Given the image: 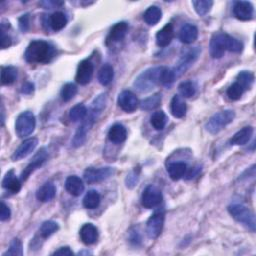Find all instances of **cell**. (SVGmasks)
Listing matches in <instances>:
<instances>
[{
    "mask_svg": "<svg viewBox=\"0 0 256 256\" xmlns=\"http://www.w3.org/2000/svg\"><path fill=\"white\" fill-rule=\"evenodd\" d=\"M106 100L107 96L106 93H102L99 96H97L93 102L91 103V106L87 112L86 117L84 118L82 124L79 126L78 130L76 131L74 138L72 140V144L74 147H79L84 144L86 141V137L89 129L94 124V122L98 119L101 112L104 110L106 106Z\"/></svg>",
    "mask_w": 256,
    "mask_h": 256,
    "instance_id": "cell-1",
    "label": "cell"
},
{
    "mask_svg": "<svg viewBox=\"0 0 256 256\" xmlns=\"http://www.w3.org/2000/svg\"><path fill=\"white\" fill-rule=\"evenodd\" d=\"M54 46L44 40H33L25 51V59L29 63L45 64L50 62L55 56Z\"/></svg>",
    "mask_w": 256,
    "mask_h": 256,
    "instance_id": "cell-2",
    "label": "cell"
},
{
    "mask_svg": "<svg viewBox=\"0 0 256 256\" xmlns=\"http://www.w3.org/2000/svg\"><path fill=\"white\" fill-rule=\"evenodd\" d=\"M162 67H153L143 71L134 81V87L139 92H149L158 83Z\"/></svg>",
    "mask_w": 256,
    "mask_h": 256,
    "instance_id": "cell-3",
    "label": "cell"
},
{
    "mask_svg": "<svg viewBox=\"0 0 256 256\" xmlns=\"http://www.w3.org/2000/svg\"><path fill=\"white\" fill-rule=\"evenodd\" d=\"M235 112L233 110H223L215 113L212 117L209 119L205 125L206 130L211 134H217L229 123L234 120Z\"/></svg>",
    "mask_w": 256,
    "mask_h": 256,
    "instance_id": "cell-4",
    "label": "cell"
},
{
    "mask_svg": "<svg viewBox=\"0 0 256 256\" xmlns=\"http://www.w3.org/2000/svg\"><path fill=\"white\" fill-rule=\"evenodd\" d=\"M228 212L236 221L255 231V216L248 207L242 204H231L228 206Z\"/></svg>",
    "mask_w": 256,
    "mask_h": 256,
    "instance_id": "cell-5",
    "label": "cell"
},
{
    "mask_svg": "<svg viewBox=\"0 0 256 256\" xmlns=\"http://www.w3.org/2000/svg\"><path fill=\"white\" fill-rule=\"evenodd\" d=\"M36 125L35 116L31 111H24L18 115L15 122V131L18 137H25L30 135Z\"/></svg>",
    "mask_w": 256,
    "mask_h": 256,
    "instance_id": "cell-6",
    "label": "cell"
},
{
    "mask_svg": "<svg viewBox=\"0 0 256 256\" xmlns=\"http://www.w3.org/2000/svg\"><path fill=\"white\" fill-rule=\"evenodd\" d=\"M199 54H200L199 47H194V48L188 50L186 53H184L181 56V58L179 59L175 68L173 69L175 76L179 77L180 75L185 73V71L187 70V69L196 61Z\"/></svg>",
    "mask_w": 256,
    "mask_h": 256,
    "instance_id": "cell-7",
    "label": "cell"
},
{
    "mask_svg": "<svg viewBox=\"0 0 256 256\" xmlns=\"http://www.w3.org/2000/svg\"><path fill=\"white\" fill-rule=\"evenodd\" d=\"M48 157V152L46 150V148H41L32 158L30 163L26 166V168L21 172L20 178L22 181H25L27 180V178L38 168H40L42 166V164L46 161Z\"/></svg>",
    "mask_w": 256,
    "mask_h": 256,
    "instance_id": "cell-8",
    "label": "cell"
},
{
    "mask_svg": "<svg viewBox=\"0 0 256 256\" xmlns=\"http://www.w3.org/2000/svg\"><path fill=\"white\" fill-rule=\"evenodd\" d=\"M164 213L162 212H157L148 219L146 225V233L149 238L155 239L160 235L164 225Z\"/></svg>",
    "mask_w": 256,
    "mask_h": 256,
    "instance_id": "cell-9",
    "label": "cell"
},
{
    "mask_svg": "<svg viewBox=\"0 0 256 256\" xmlns=\"http://www.w3.org/2000/svg\"><path fill=\"white\" fill-rule=\"evenodd\" d=\"M142 205L145 208H153L159 205L162 201L161 191L154 185H149L142 193Z\"/></svg>",
    "mask_w": 256,
    "mask_h": 256,
    "instance_id": "cell-10",
    "label": "cell"
},
{
    "mask_svg": "<svg viewBox=\"0 0 256 256\" xmlns=\"http://www.w3.org/2000/svg\"><path fill=\"white\" fill-rule=\"evenodd\" d=\"M114 170L111 167L101 168H87L84 171V179L87 183H95L107 179L113 174Z\"/></svg>",
    "mask_w": 256,
    "mask_h": 256,
    "instance_id": "cell-11",
    "label": "cell"
},
{
    "mask_svg": "<svg viewBox=\"0 0 256 256\" xmlns=\"http://www.w3.org/2000/svg\"><path fill=\"white\" fill-rule=\"evenodd\" d=\"M93 72H94V66L89 60H82L78 67L76 72V81L81 85H86L90 82Z\"/></svg>",
    "mask_w": 256,
    "mask_h": 256,
    "instance_id": "cell-12",
    "label": "cell"
},
{
    "mask_svg": "<svg viewBox=\"0 0 256 256\" xmlns=\"http://www.w3.org/2000/svg\"><path fill=\"white\" fill-rule=\"evenodd\" d=\"M225 36L226 33L218 32L215 33L211 40H210V55L214 59H219L221 58L226 49H225Z\"/></svg>",
    "mask_w": 256,
    "mask_h": 256,
    "instance_id": "cell-13",
    "label": "cell"
},
{
    "mask_svg": "<svg viewBox=\"0 0 256 256\" xmlns=\"http://www.w3.org/2000/svg\"><path fill=\"white\" fill-rule=\"evenodd\" d=\"M37 144H38V139L36 137L26 139V140L23 141L18 146V148L14 151V153L11 156L12 160L16 161V160H20L22 158H25L36 148Z\"/></svg>",
    "mask_w": 256,
    "mask_h": 256,
    "instance_id": "cell-14",
    "label": "cell"
},
{
    "mask_svg": "<svg viewBox=\"0 0 256 256\" xmlns=\"http://www.w3.org/2000/svg\"><path fill=\"white\" fill-rule=\"evenodd\" d=\"M118 105L126 112H133L138 106V99L134 93L129 90L122 91L118 96Z\"/></svg>",
    "mask_w": 256,
    "mask_h": 256,
    "instance_id": "cell-15",
    "label": "cell"
},
{
    "mask_svg": "<svg viewBox=\"0 0 256 256\" xmlns=\"http://www.w3.org/2000/svg\"><path fill=\"white\" fill-rule=\"evenodd\" d=\"M79 235L84 244L91 245L98 239V229L92 223H86L80 228Z\"/></svg>",
    "mask_w": 256,
    "mask_h": 256,
    "instance_id": "cell-16",
    "label": "cell"
},
{
    "mask_svg": "<svg viewBox=\"0 0 256 256\" xmlns=\"http://www.w3.org/2000/svg\"><path fill=\"white\" fill-rule=\"evenodd\" d=\"M65 188L71 195L80 196L84 191V184L78 176L71 175L65 180Z\"/></svg>",
    "mask_w": 256,
    "mask_h": 256,
    "instance_id": "cell-17",
    "label": "cell"
},
{
    "mask_svg": "<svg viewBox=\"0 0 256 256\" xmlns=\"http://www.w3.org/2000/svg\"><path fill=\"white\" fill-rule=\"evenodd\" d=\"M174 37V29L171 23H168L156 33V43L160 47L168 46Z\"/></svg>",
    "mask_w": 256,
    "mask_h": 256,
    "instance_id": "cell-18",
    "label": "cell"
},
{
    "mask_svg": "<svg viewBox=\"0 0 256 256\" xmlns=\"http://www.w3.org/2000/svg\"><path fill=\"white\" fill-rule=\"evenodd\" d=\"M233 12L238 19L247 21L253 17V6L248 1H238L233 7Z\"/></svg>",
    "mask_w": 256,
    "mask_h": 256,
    "instance_id": "cell-19",
    "label": "cell"
},
{
    "mask_svg": "<svg viewBox=\"0 0 256 256\" xmlns=\"http://www.w3.org/2000/svg\"><path fill=\"white\" fill-rule=\"evenodd\" d=\"M56 195L55 185L52 182H45L36 192V197L41 202L51 201Z\"/></svg>",
    "mask_w": 256,
    "mask_h": 256,
    "instance_id": "cell-20",
    "label": "cell"
},
{
    "mask_svg": "<svg viewBox=\"0 0 256 256\" xmlns=\"http://www.w3.org/2000/svg\"><path fill=\"white\" fill-rule=\"evenodd\" d=\"M253 134V127L252 126H246L243 127L241 130L236 132L233 136L230 138L229 143L231 145H245L249 142L250 138Z\"/></svg>",
    "mask_w": 256,
    "mask_h": 256,
    "instance_id": "cell-21",
    "label": "cell"
},
{
    "mask_svg": "<svg viewBox=\"0 0 256 256\" xmlns=\"http://www.w3.org/2000/svg\"><path fill=\"white\" fill-rule=\"evenodd\" d=\"M198 37V29L196 26L189 24H184L180 31H179V39L181 42L185 44H191L193 43Z\"/></svg>",
    "mask_w": 256,
    "mask_h": 256,
    "instance_id": "cell-22",
    "label": "cell"
},
{
    "mask_svg": "<svg viewBox=\"0 0 256 256\" xmlns=\"http://www.w3.org/2000/svg\"><path fill=\"white\" fill-rule=\"evenodd\" d=\"M127 130L121 124H114L108 131V138L112 143L120 144L126 140Z\"/></svg>",
    "mask_w": 256,
    "mask_h": 256,
    "instance_id": "cell-23",
    "label": "cell"
},
{
    "mask_svg": "<svg viewBox=\"0 0 256 256\" xmlns=\"http://www.w3.org/2000/svg\"><path fill=\"white\" fill-rule=\"evenodd\" d=\"M127 31H128V24L126 22L122 21L116 23L109 32L108 40L111 42H119L124 39Z\"/></svg>",
    "mask_w": 256,
    "mask_h": 256,
    "instance_id": "cell-24",
    "label": "cell"
},
{
    "mask_svg": "<svg viewBox=\"0 0 256 256\" xmlns=\"http://www.w3.org/2000/svg\"><path fill=\"white\" fill-rule=\"evenodd\" d=\"M2 186L3 188L10 191L11 193H18L21 189V182L14 174V171L10 170L5 174L2 180Z\"/></svg>",
    "mask_w": 256,
    "mask_h": 256,
    "instance_id": "cell-25",
    "label": "cell"
},
{
    "mask_svg": "<svg viewBox=\"0 0 256 256\" xmlns=\"http://www.w3.org/2000/svg\"><path fill=\"white\" fill-rule=\"evenodd\" d=\"M167 171L172 180H179L187 173V164L182 161L172 162V163L168 165Z\"/></svg>",
    "mask_w": 256,
    "mask_h": 256,
    "instance_id": "cell-26",
    "label": "cell"
},
{
    "mask_svg": "<svg viewBox=\"0 0 256 256\" xmlns=\"http://www.w3.org/2000/svg\"><path fill=\"white\" fill-rule=\"evenodd\" d=\"M170 109L175 118H182L185 116L186 111H187V105H186L180 96L175 95L171 100Z\"/></svg>",
    "mask_w": 256,
    "mask_h": 256,
    "instance_id": "cell-27",
    "label": "cell"
},
{
    "mask_svg": "<svg viewBox=\"0 0 256 256\" xmlns=\"http://www.w3.org/2000/svg\"><path fill=\"white\" fill-rule=\"evenodd\" d=\"M161 9L157 6H150L149 8H147V10L144 12L143 14V19L144 21L147 23L148 25L153 26L155 24H157L158 21L161 19Z\"/></svg>",
    "mask_w": 256,
    "mask_h": 256,
    "instance_id": "cell-28",
    "label": "cell"
},
{
    "mask_svg": "<svg viewBox=\"0 0 256 256\" xmlns=\"http://www.w3.org/2000/svg\"><path fill=\"white\" fill-rule=\"evenodd\" d=\"M67 24V18L62 12H54L49 17V25L54 31H59L63 29Z\"/></svg>",
    "mask_w": 256,
    "mask_h": 256,
    "instance_id": "cell-29",
    "label": "cell"
},
{
    "mask_svg": "<svg viewBox=\"0 0 256 256\" xmlns=\"http://www.w3.org/2000/svg\"><path fill=\"white\" fill-rule=\"evenodd\" d=\"M167 120L168 119H167V116H166L165 112L159 110V111H155L152 114L151 118H150V123L155 130H162L166 126Z\"/></svg>",
    "mask_w": 256,
    "mask_h": 256,
    "instance_id": "cell-30",
    "label": "cell"
},
{
    "mask_svg": "<svg viewBox=\"0 0 256 256\" xmlns=\"http://www.w3.org/2000/svg\"><path fill=\"white\" fill-rule=\"evenodd\" d=\"M17 77V69L14 66L1 67V83L3 85L12 84Z\"/></svg>",
    "mask_w": 256,
    "mask_h": 256,
    "instance_id": "cell-31",
    "label": "cell"
},
{
    "mask_svg": "<svg viewBox=\"0 0 256 256\" xmlns=\"http://www.w3.org/2000/svg\"><path fill=\"white\" fill-rule=\"evenodd\" d=\"M100 204V195L96 190H89L84 198L83 205L87 209H95Z\"/></svg>",
    "mask_w": 256,
    "mask_h": 256,
    "instance_id": "cell-32",
    "label": "cell"
},
{
    "mask_svg": "<svg viewBox=\"0 0 256 256\" xmlns=\"http://www.w3.org/2000/svg\"><path fill=\"white\" fill-rule=\"evenodd\" d=\"M114 76L113 67L110 64H104L98 72V80L103 85L106 86L110 84Z\"/></svg>",
    "mask_w": 256,
    "mask_h": 256,
    "instance_id": "cell-33",
    "label": "cell"
},
{
    "mask_svg": "<svg viewBox=\"0 0 256 256\" xmlns=\"http://www.w3.org/2000/svg\"><path fill=\"white\" fill-rule=\"evenodd\" d=\"M225 49L233 53H240L243 50V43L228 34L225 36Z\"/></svg>",
    "mask_w": 256,
    "mask_h": 256,
    "instance_id": "cell-34",
    "label": "cell"
},
{
    "mask_svg": "<svg viewBox=\"0 0 256 256\" xmlns=\"http://www.w3.org/2000/svg\"><path fill=\"white\" fill-rule=\"evenodd\" d=\"M58 228H59V226L56 222L48 220L41 224V226L39 228V233L42 238H48L53 233H55V232L58 230Z\"/></svg>",
    "mask_w": 256,
    "mask_h": 256,
    "instance_id": "cell-35",
    "label": "cell"
},
{
    "mask_svg": "<svg viewBox=\"0 0 256 256\" xmlns=\"http://www.w3.org/2000/svg\"><path fill=\"white\" fill-rule=\"evenodd\" d=\"M87 112L88 110L83 104H77L74 107H72L70 112H69V118H70L73 122L84 120V118L87 115Z\"/></svg>",
    "mask_w": 256,
    "mask_h": 256,
    "instance_id": "cell-36",
    "label": "cell"
},
{
    "mask_svg": "<svg viewBox=\"0 0 256 256\" xmlns=\"http://www.w3.org/2000/svg\"><path fill=\"white\" fill-rule=\"evenodd\" d=\"M179 93L182 97L184 98H190L195 95L196 93V87L193 82L191 81H184L181 82L178 86Z\"/></svg>",
    "mask_w": 256,
    "mask_h": 256,
    "instance_id": "cell-37",
    "label": "cell"
},
{
    "mask_svg": "<svg viewBox=\"0 0 256 256\" xmlns=\"http://www.w3.org/2000/svg\"><path fill=\"white\" fill-rule=\"evenodd\" d=\"M77 94V87L74 83H66L61 89V98L63 101L68 102L72 100Z\"/></svg>",
    "mask_w": 256,
    "mask_h": 256,
    "instance_id": "cell-38",
    "label": "cell"
},
{
    "mask_svg": "<svg viewBox=\"0 0 256 256\" xmlns=\"http://www.w3.org/2000/svg\"><path fill=\"white\" fill-rule=\"evenodd\" d=\"M175 78H176V76H175L173 69H170L167 67H162L161 72H160L159 83H161L162 85H165V86H170L174 82Z\"/></svg>",
    "mask_w": 256,
    "mask_h": 256,
    "instance_id": "cell-39",
    "label": "cell"
},
{
    "mask_svg": "<svg viewBox=\"0 0 256 256\" xmlns=\"http://www.w3.org/2000/svg\"><path fill=\"white\" fill-rule=\"evenodd\" d=\"M192 5L196 13L200 16H203L210 11L213 5V1H210V0H197V1H192Z\"/></svg>",
    "mask_w": 256,
    "mask_h": 256,
    "instance_id": "cell-40",
    "label": "cell"
},
{
    "mask_svg": "<svg viewBox=\"0 0 256 256\" xmlns=\"http://www.w3.org/2000/svg\"><path fill=\"white\" fill-rule=\"evenodd\" d=\"M244 89L241 87V85L237 82H234L233 84H231L228 88H227V96L229 99L231 100H239L243 94Z\"/></svg>",
    "mask_w": 256,
    "mask_h": 256,
    "instance_id": "cell-41",
    "label": "cell"
},
{
    "mask_svg": "<svg viewBox=\"0 0 256 256\" xmlns=\"http://www.w3.org/2000/svg\"><path fill=\"white\" fill-rule=\"evenodd\" d=\"M254 81V75L249 71H241L237 76V83L241 85V87L245 90L249 89Z\"/></svg>",
    "mask_w": 256,
    "mask_h": 256,
    "instance_id": "cell-42",
    "label": "cell"
},
{
    "mask_svg": "<svg viewBox=\"0 0 256 256\" xmlns=\"http://www.w3.org/2000/svg\"><path fill=\"white\" fill-rule=\"evenodd\" d=\"M160 102H161V95L159 94V93H157V94H154L153 96L144 99L141 102L140 107L143 110H152V109H155L156 107H158Z\"/></svg>",
    "mask_w": 256,
    "mask_h": 256,
    "instance_id": "cell-43",
    "label": "cell"
},
{
    "mask_svg": "<svg viewBox=\"0 0 256 256\" xmlns=\"http://www.w3.org/2000/svg\"><path fill=\"white\" fill-rule=\"evenodd\" d=\"M7 255H11V256H22L23 255L22 244L19 239L15 238L11 241L8 250L3 253V256H7Z\"/></svg>",
    "mask_w": 256,
    "mask_h": 256,
    "instance_id": "cell-44",
    "label": "cell"
},
{
    "mask_svg": "<svg viewBox=\"0 0 256 256\" xmlns=\"http://www.w3.org/2000/svg\"><path fill=\"white\" fill-rule=\"evenodd\" d=\"M18 23H19L20 30L23 32H26L29 29V14L22 15L18 19Z\"/></svg>",
    "mask_w": 256,
    "mask_h": 256,
    "instance_id": "cell-45",
    "label": "cell"
},
{
    "mask_svg": "<svg viewBox=\"0 0 256 256\" xmlns=\"http://www.w3.org/2000/svg\"><path fill=\"white\" fill-rule=\"evenodd\" d=\"M10 216H11L10 208L2 201L1 202V211H0V220H1V221L9 220Z\"/></svg>",
    "mask_w": 256,
    "mask_h": 256,
    "instance_id": "cell-46",
    "label": "cell"
},
{
    "mask_svg": "<svg viewBox=\"0 0 256 256\" xmlns=\"http://www.w3.org/2000/svg\"><path fill=\"white\" fill-rule=\"evenodd\" d=\"M12 44V39L8 34H5L4 31H1V38H0V47L2 49L8 48Z\"/></svg>",
    "mask_w": 256,
    "mask_h": 256,
    "instance_id": "cell-47",
    "label": "cell"
},
{
    "mask_svg": "<svg viewBox=\"0 0 256 256\" xmlns=\"http://www.w3.org/2000/svg\"><path fill=\"white\" fill-rule=\"evenodd\" d=\"M74 253L70 249V247L65 246V247H60L58 250H56L53 255H61V256H72Z\"/></svg>",
    "mask_w": 256,
    "mask_h": 256,
    "instance_id": "cell-48",
    "label": "cell"
},
{
    "mask_svg": "<svg viewBox=\"0 0 256 256\" xmlns=\"http://www.w3.org/2000/svg\"><path fill=\"white\" fill-rule=\"evenodd\" d=\"M34 91V84L31 82H25L21 87V92L23 94H31Z\"/></svg>",
    "mask_w": 256,
    "mask_h": 256,
    "instance_id": "cell-49",
    "label": "cell"
},
{
    "mask_svg": "<svg viewBox=\"0 0 256 256\" xmlns=\"http://www.w3.org/2000/svg\"><path fill=\"white\" fill-rule=\"evenodd\" d=\"M136 181H137V175L134 172H132L126 179L127 187H130V188L133 187V186L136 184Z\"/></svg>",
    "mask_w": 256,
    "mask_h": 256,
    "instance_id": "cell-50",
    "label": "cell"
},
{
    "mask_svg": "<svg viewBox=\"0 0 256 256\" xmlns=\"http://www.w3.org/2000/svg\"><path fill=\"white\" fill-rule=\"evenodd\" d=\"M40 5L44 6V8H51L53 6H61V5H63V2H59V1H44V2H40Z\"/></svg>",
    "mask_w": 256,
    "mask_h": 256,
    "instance_id": "cell-51",
    "label": "cell"
}]
</instances>
